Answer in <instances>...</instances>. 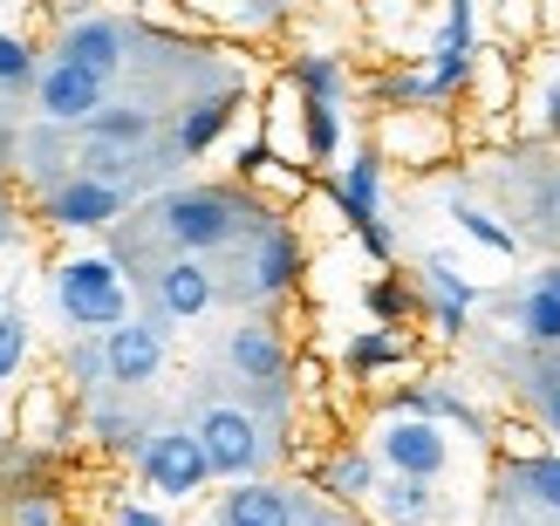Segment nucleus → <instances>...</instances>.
Returning a JSON list of instances; mask_svg holds the SVG:
<instances>
[{
  "label": "nucleus",
  "instance_id": "nucleus-8",
  "mask_svg": "<svg viewBox=\"0 0 560 526\" xmlns=\"http://www.w3.org/2000/svg\"><path fill=\"white\" fill-rule=\"evenodd\" d=\"M383 458L397 465L404 479H438L444 458H452V445H444V431L431 418H417V410H410V418H397V424L383 431Z\"/></svg>",
  "mask_w": 560,
  "mask_h": 526
},
{
  "label": "nucleus",
  "instance_id": "nucleus-1",
  "mask_svg": "<svg viewBox=\"0 0 560 526\" xmlns=\"http://www.w3.org/2000/svg\"><path fill=\"white\" fill-rule=\"evenodd\" d=\"M55 308H62L69 328H82V336H109L117 322H130V294H124V273L117 260H103V254H75L55 267Z\"/></svg>",
  "mask_w": 560,
  "mask_h": 526
},
{
  "label": "nucleus",
  "instance_id": "nucleus-7",
  "mask_svg": "<svg viewBox=\"0 0 560 526\" xmlns=\"http://www.w3.org/2000/svg\"><path fill=\"white\" fill-rule=\"evenodd\" d=\"M103 363H109V383H124V390H144V383L164 370V328L158 322H117L103 336Z\"/></svg>",
  "mask_w": 560,
  "mask_h": 526
},
{
  "label": "nucleus",
  "instance_id": "nucleus-24",
  "mask_svg": "<svg viewBox=\"0 0 560 526\" xmlns=\"http://www.w3.org/2000/svg\"><path fill=\"white\" fill-rule=\"evenodd\" d=\"M27 75H35V42L0 27V82H27Z\"/></svg>",
  "mask_w": 560,
  "mask_h": 526
},
{
  "label": "nucleus",
  "instance_id": "nucleus-18",
  "mask_svg": "<svg viewBox=\"0 0 560 526\" xmlns=\"http://www.w3.org/2000/svg\"><path fill=\"white\" fill-rule=\"evenodd\" d=\"M294 273H301V246H294V233H267V246H260V288L267 294H280V288H294Z\"/></svg>",
  "mask_w": 560,
  "mask_h": 526
},
{
  "label": "nucleus",
  "instance_id": "nucleus-13",
  "mask_svg": "<svg viewBox=\"0 0 560 526\" xmlns=\"http://www.w3.org/2000/svg\"><path fill=\"white\" fill-rule=\"evenodd\" d=\"M376 185H383V164H376V151H355V164L342 172V219H349L355 233L383 226V219H376Z\"/></svg>",
  "mask_w": 560,
  "mask_h": 526
},
{
  "label": "nucleus",
  "instance_id": "nucleus-28",
  "mask_svg": "<svg viewBox=\"0 0 560 526\" xmlns=\"http://www.w3.org/2000/svg\"><path fill=\"white\" fill-rule=\"evenodd\" d=\"M14 526H55V500H48V492L21 500V506H14Z\"/></svg>",
  "mask_w": 560,
  "mask_h": 526
},
{
  "label": "nucleus",
  "instance_id": "nucleus-15",
  "mask_svg": "<svg viewBox=\"0 0 560 526\" xmlns=\"http://www.w3.org/2000/svg\"><path fill=\"white\" fill-rule=\"evenodd\" d=\"M376 513L389 519V526H424L431 519V479H389V486H376Z\"/></svg>",
  "mask_w": 560,
  "mask_h": 526
},
{
  "label": "nucleus",
  "instance_id": "nucleus-5",
  "mask_svg": "<svg viewBox=\"0 0 560 526\" xmlns=\"http://www.w3.org/2000/svg\"><path fill=\"white\" fill-rule=\"evenodd\" d=\"M124 212V185H109V178H69V185H55L48 199H42V219L55 233H103L109 219Z\"/></svg>",
  "mask_w": 560,
  "mask_h": 526
},
{
  "label": "nucleus",
  "instance_id": "nucleus-31",
  "mask_svg": "<svg viewBox=\"0 0 560 526\" xmlns=\"http://www.w3.org/2000/svg\"><path fill=\"white\" fill-rule=\"evenodd\" d=\"M547 288H553V294H560V267H553V273H547Z\"/></svg>",
  "mask_w": 560,
  "mask_h": 526
},
{
  "label": "nucleus",
  "instance_id": "nucleus-17",
  "mask_svg": "<svg viewBox=\"0 0 560 526\" xmlns=\"http://www.w3.org/2000/svg\"><path fill=\"white\" fill-rule=\"evenodd\" d=\"M301 137H307V164H328L335 144H342V117H335V103H301Z\"/></svg>",
  "mask_w": 560,
  "mask_h": 526
},
{
  "label": "nucleus",
  "instance_id": "nucleus-14",
  "mask_svg": "<svg viewBox=\"0 0 560 526\" xmlns=\"http://www.w3.org/2000/svg\"><path fill=\"white\" fill-rule=\"evenodd\" d=\"M233 124V96H199V103H185V117H178V151H212V137Z\"/></svg>",
  "mask_w": 560,
  "mask_h": 526
},
{
  "label": "nucleus",
  "instance_id": "nucleus-3",
  "mask_svg": "<svg viewBox=\"0 0 560 526\" xmlns=\"http://www.w3.org/2000/svg\"><path fill=\"white\" fill-rule=\"evenodd\" d=\"M199 445H206V458H212V479H254L260 472V424L246 418V410H233V404H212L206 418H199Z\"/></svg>",
  "mask_w": 560,
  "mask_h": 526
},
{
  "label": "nucleus",
  "instance_id": "nucleus-26",
  "mask_svg": "<svg viewBox=\"0 0 560 526\" xmlns=\"http://www.w3.org/2000/svg\"><path fill=\"white\" fill-rule=\"evenodd\" d=\"M370 308H376L383 322H404V315H410V294H404L397 281H376V288H370Z\"/></svg>",
  "mask_w": 560,
  "mask_h": 526
},
{
  "label": "nucleus",
  "instance_id": "nucleus-35",
  "mask_svg": "<svg viewBox=\"0 0 560 526\" xmlns=\"http://www.w3.org/2000/svg\"><path fill=\"white\" fill-rule=\"evenodd\" d=\"M0 437H8V424H0Z\"/></svg>",
  "mask_w": 560,
  "mask_h": 526
},
{
  "label": "nucleus",
  "instance_id": "nucleus-21",
  "mask_svg": "<svg viewBox=\"0 0 560 526\" xmlns=\"http://www.w3.org/2000/svg\"><path fill=\"white\" fill-rule=\"evenodd\" d=\"M27 349H35V336H27V315H0V383H14L21 363H27Z\"/></svg>",
  "mask_w": 560,
  "mask_h": 526
},
{
  "label": "nucleus",
  "instance_id": "nucleus-9",
  "mask_svg": "<svg viewBox=\"0 0 560 526\" xmlns=\"http://www.w3.org/2000/svg\"><path fill=\"white\" fill-rule=\"evenodd\" d=\"M55 62H75V69H96V75H117L124 69V27L117 21H69L62 42H55Z\"/></svg>",
  "mask_w": 560,
  "mask_h": 526
},
{
  "label": "nucleus",
  "instance_id": "nucleus-2",
  "mask_svg": "<svg viewBox=\"0 0 560 526\" xmlns=\"http://www.w3.org/2000/svg\"><path fill=\"white\" fill-rule=\"evenodd\" d=\"M164 233H172V246H185V254H206V246L233 239V219H240V199L219 185H191V191H172V199L158 206Z\"/></svg>",
  "mask_w": 560,
  "mask_h": 526
},
{
  "label": "nucleus",
  "instance_id": "nucleus-12",
  "mask_svg": "<svg viewBox=\"0 0 560 526\" xmlns=\"http://www.w3.org/2000/svg\"><path fill=\"white\" fill-rule=\"evenodd\" d=\"M226 355H233V370H240V376H254V383H280V376H288V349H280V336H273L267 322L233 328Z\"/></svg>",
  "mask_w": 560,
  "mask_h": 526
},
{
  "label": "nucleus",
  "instance_id": "nucleus-30",
  "mask_svg": "<svg viewBox=\"0 0 560 526\" xmlns=\"http://www.w3.org/2000/svg\"><path fill=\"white\" fill-rule=\"evenodd\" d=\"M547 418H553V437H560V397H553V404H547Z\"/></svg>",
  "mask_w": 560,
  "mask_h": 526
},
{
  "label": "nucleus",
  "instance_id": "nucleus-22",
  "mask_svg": "<svg viewBox=\"0 0 560 526\" xmlns=\"http://www.w3.org/2000/svg\"><path fill=\"white\" fill-rule=\"evenodd\" d=\"M404 355V342L397 336H383V328H370V336H355L349 342V370L355 376H370V370H383V363H397Z\"/></svg>",
  "mask_w": 560,
  "mask_h": 526
},
{
  "label": "nucleus",
  "instance_id": "nucleus-10",
  "mask_svg": "<svg viewBox=\"0 0 560 526\" xmlns=\"http://www.w3.org/2000/svg\"><path fill=\"white\" fill-rule=\"evenodd\" d=\"M212 273H206V260H191V254H178L172 267L158 273V308L172 315V322H191V315H206L212 308Z\"/></svg>",
  "mask_w": 560,
  "mask_h": 526
},
{
  "label": "nucleus",
  "instance_id": "nucleus-32",
  "mask_svg": "<svg viewBox=\"0 0 560 526\" xmlns=\"http://www.w3.org/2000/svg\"><path fill=\"white\" fill-rule=\"evenodd\" d=\"M0 315H8V294H0Z\"/></svg>",
  "mask_w": 560,
  "mask_h": 526
},
{
  "label": "nucleus",
  "instance_id": "nucleus-19",
  "mask_svg": "<svg viewBox=\"0 0 560 526\" xmlns=\"http://www.w3.org/2000/svg\"><path fill=\"white\" fill-rule=\"evenodd\" d=\"M294 82H301V96L335 103L342 96V62H335V55H294Z\"/></svg>",
  "mask_w": 560,
  "mask_h": 526
},
{
  "label": "nucleus",
  "instance_id": "nucleus-23",
  "mask_svg": "<svg viewBox=\"0 0 560 526\" xmlns=\"http://www.w3.org/2000/svg\"><path fill=\"white\" fill-rule=\"evenodd\" d=\"M452 219H458L471 239H486L492 254H513V233H506V226H492V212H479V206H465V199H458V206H452Z\"/></svg>",
  "mask_w": 560,
  "mask_h": 526
},
{
  "label": "nucleus",
  "instance_id": "nucleus-27",
  "mask_svg": "<svg viewBox=\"0 0 560 526\" xmlns=\"http://www.w3.org/2000/svg\"><path fill=\"white\" fill-rule=\"evenodd\" d=\"M69 376H109L103 342H75V349H69Z\"/></svg>",
  "mask_w": 560,
  "mask_h": 526
},
{
  "label": "nucleus",
  "instance_id": "nucleus-29",
  "mask_svg": "<svg viewBox=\"0 0 560 526\" xmlns=\"http://www.w3.org/2000/svg\"><path fill=\"white\" fill-rule=\"evenodd\" d=\"M117 526H164V519H158V513H144V506H124V513H117Z\"/></svg>",
  "mask_w": 560,
  "mask_h": 526
},
{
  "label": "nucleus",
  "instance_id": "nucleus-34",
  "mask_svg": "<svg viewBox=\"0 0 560 526\" xmlns=\"http://www.w3.org/2000/svg\"><path fill=\"white\" fill-rule=\"evenodd\" d=\"M553 206H560V185H553Z\"/></svg>",
  "mask_w": 560,
  "mask_h": 526
},
{
  "label": "nucleus",
  "instance_id": "nucleus-20",
  "mask_svg": "<svg viewBox=\"0 0 560 526\" xmlns=\"http://www.w3.org/2000/svg\"><path fill=\"white\" fill-rule=\"evenodd\" d=\"M520 328H526V342H540V349H560V294H553V288L526 294V308H520Z\"/></svg>",
  "mask_w": 560,
  "mask_h": 526
},
{
  "label": "nucleus",
  "instance_id": "nucleus-4",
  "mask_svg": "<svg viewBox=\"0 0 560 526\" xmlns=\"http://www.w3.org/2000/svg\"><path fill=\"white\" fill-rule=\"evenodd\" d=\"M144 479L158 500H191L206 479H212V458L199 445V431H158L144 445Z\"/></svg>",
  "mask_w": 560,
  "mask_h": 526
},
{
  "label": "nucleus",
  "instance_id": "nucleus-33",
  "mask_svg": "<svg viewBox=\"0 0 560 526\" xmlns=\"http://www.w3.org/2000/svg\"><path fill=\"white\" fill-rule=\"evenodd\" d=\"M35 8H55V0H35Z\"/></svg>",
  "mask_w": 560,
  "mask_h": 526
},
{
  "label": "nucleus",
  "instance_id": "nucleus-25",
  "mask_svg": "<svg viewBox=\"0 0 560 526\" xmlns=\"http://www.w3.org/2000/svg\"><path fill=\"white\" fill-rule=\"evenodd\" d=\"M520 486H534V500L560 506V458H526L520 465Z\"/></svg>",
  "mask_w": 560,
  "mask_h": 526
},
{
  "label": "nucleus",
  "instance_id": "nucleus-6",
  "mask_svg": "<svg viewBox=\"0 0 560 526\" xmlns=\"http://www.w3.org/2000/svg\"><path fill=\"white\" fill-rule=\"evenodd\" d=\"M103 90H109V75L75 69V62H48L42 82H35V103H42L48 124H90L103 109Z\"/></svg>",
  "mask_w": 560,
  "mask_h": 526
},
{
  "label": "nucleus",
  "instance_id": "nucleus-11",
  "mask_svg": "<svg viewBox=\"0 0 560 526\" xmlns=\"http://www.w3.org/2000/svg\"><path fill=\"white\" fill-rule=\"evenodd\" d=\"M219 526H294V500L280 486L233 479V492L219 500Z\"/></svg>",
  "mask_w": 560,
  "mask_h": 526
},
{
  "label": "nucleus",
  "instance_id": "nucleus-16",
  "mask_svg": "<svg viewBox=\"0 0 560 526\" xmlns=\"http://www.w3.org/2000/svg\"><path fill=\"white\" fill-rule=\"evenodd\" d=\"M322 486L335 492V500H376V465L362 458V452H342V458H328Z\"/></svg>",
  "mask_w": 560,
  "mask_h": 526
}]
</instances>
